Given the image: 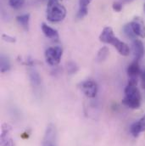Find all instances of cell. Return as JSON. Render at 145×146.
I'll list each match as a JSON object with an SVG mask.
<instances>
[{"label": "cell", "instance_id": "22", "mask_svg": "<svg viewBox=\"0 0 145 146\" xmlns=\"http://www.w3.org/2000/svg\"><path fill=\"white\" fill-rule=\"evenodd\" d=\"M2 37L5 42H15V41H16L15 37L7 35V34H3Z\"/></svg>", "mask_w": 145, "mask_h": 146}, {"label": "cell", "instance_id": "24", "mask_svg": "<svg viewBox=\"0 0 145 146\" xmlns=\"http://www.w3.org/2000/svg\"><path fill=\"white\" fill-rule=\"evenodd\" d=\"M132 1H134V0H122V3H131V2H132Z\"/></svg>", "mask_w": 145, "mask_h": 146}, {"label": "cell", "instance_id": "21", "mask_svg": "<svg viewBox=\"0 0 145 146\" xmlns=\"http://www.w3.org/2000/svg\"><path fill=\"white\" fill-rule=\"evenodd\" d=\"M122 5H123V3L121 2H115L113 3L112 7H113V9L115 12H121V9H122V7H123Z\"/></svg>", "mask_w": 145, "mask_h": 146}, {"label": "cell", "instance_id": "25", "mask_svg": "<svg viewBox=\"0 0 145 146\" xmlns=\"http://www.w3.org/2000/svg\"><path fill=\"white\" fill-rule=\"evenodd\" d=\"M144 10H145V6H144Z\"/></svg>", "mask_w": 145, "mask_h": 146}, {"label": "cell", "instance_id": "20", "mask_svg": "<svg viewBox=\"0 0 145 146\" xmlns=\"http://www.w3.org/2000/svg\"><path fill=\"white\" fill-rule=\"evenodd\" d=\"M78 71V66L75 62H69L67 64V72L69 74H74Z\"/></svg>", "mask_w": 145, "mask_h": 146}, {"label": "cell", "instance_id": "4", "mask_svg": "<svg viewBox=\"0 0 145 146\" xmlns=\"http://www.w3.org/2000/svg\"><path fill=\"white\" fill-rule=\"evenodd\" d=\"M63 54V50L60 46L50 47L45 51V59L48 65L57 66L60 62V59Z\"/></svg>", "mask_w": 145, "mask_h": 146}, {"label": "cell", "instance_id": "8", "mask_svg": "<svg viewBox=\"0 0 145 146\" xmlns=\"http://www.w3.org/2000/svg\"><path fill=\"white\" fill-rule=\"evenodd\" d=\"M130 26L137 36H140L142 38L145 37V26L143 20L140 17H136L131 23Z\"/></svg>", "mask_w": 145, "mask_h": 146}, {"label": "cell", "instance_id": "16", "mask_svg": "<svg viewBox=\"0 0 145 146\" xmlns=\"http://www.w3.org/2000/svg\"><path fill=\"white\" fill-rule=\"evenodd\" d=\"M0 65H1V72L4 73L8 71H9L10 69V61L9 60V58L7 56H5L4 54H2L1 55V60H0Z\"/></svg>", "mask_w": 145, "mask_h": 146}, {"label": "cell", "instance_id": "15", "mask_svg": "<svg viewBox=\"0 0 145 146\" xmlns=\"http://www.w3.org/2000/svg\"><path fill=\"white\" fill-rule=\"evenodd\" d=\"M30 14H25V15H21L16 17V21L19 23L20 26H21V27L25 30V31H28L29 30V22H30Z\"/></svg>", "mask_w": 145, "mask_h": 146}, {"label": "cell", "instance_id": "10", "mask_svg": "<svg viewBox=\"0 0 145 146\" xmlns=\"http://www.w3.org/2000/svg\"><path fill=\"white\" fill-rule=\"evenodd\" d=\"M141 70L139 66V63L137 60H134L129 66L127 67V75L129 76V81L138 82V77L141 75Z\"/></svg>", "mask_w": 145, "mask_h": 146}, {"label": "cell", "instance_id": "2", "mask_svg": "<svg viewBox=\"0 0 145 146\" xmlns=\"http://www.w3.org/2000/svg\"><path fill=\"white\" fill-rule=\"evenodd\" d=\"M141 94L137 85L128 83L125 88V96L122 100L123 105L130 109H138L141 106Z\"/></svg>", "mask_w": 145, "mask_h": 146}, {"label": "cell", "instance_id": "19", "mask_svg": "<svg viewBox=\"0 0 145 146\" xmlns=\"http://www.w3.org/2000/svg\"><path fill=\"white\" fill-rule=\"evenodd\" d=\"M124 33H125L126 36H127V37H129V38H131V39H135L136 36H137L134 34V33H133L131 26H130V23L124 27Z\"/></svg>", "mask_w": 145, "mask_h": 146}, {"label": "cell", "instance_id": "12", "mask_svg": "<svg viewBox=\"0 0 145 146\" xmlns=\"http://www.w3.org/2000/svg\"><path fill=\"white\" fill-rule=\"evenodd\" d=\"M29 77H30V81L33 88H38L41 86L42 78L36 69H33V68L29 69Z\"/></svg>", "mask_w": 145, "mask_h": 146}, {"label": "cell", "instance_id": "23", "mask_svg": "<svg viewBox=\"0 0 145 146\" xmlns=\"http://www.w3.org/2000/svg\"><path fill=\"white\" fill-rule=\"evenodd\" d=\"M141 79H142V86H143V88L145 90V70H144L142 72H141Z\"/></svg>", "mask_w": 145, "mask_h": 146}, {"label": "cell", "instance_id": "1", "mask_svg": "<svg viewBox=\"0 0 145 146\" xmlns=\"http://www.w3.org/2000/svg\"><path fill=\"white\" fill-rule=\"evenodd\" d=\"M99 40L104 43H108L114 46V48H115L121 55L127 56L130 54V48L128 45L115 36L113 29L109 27H105L102 31L99 36Z\"/></svg>", "mask_w": 145, "mask_h": 146}, {"label": "cell", "instance_id": "17", "mask_svg": "<svg viewBox=\"0 0 145 146\" xmlns=\"http://www.w3.org/2000/svg\"><path fill=\"white\" fill-rule=\"evenodd\" d=\"M108 55H109V48L107 47H102L97 54L96 60L98 62H103L107 59Z\"/></svg>", "mask_w": 145, "mask_h": 146}, {"label": "cell", "instance_id": "7", "mask_svg": "<svg viewBox=\"0 0 145 146\" xmlns=\"http://www.w3.org/2000/svg\"><path fill=\"white\" fill-rule=\"evenodd\" d=\"M1 146H15L11 137V127L6 123L1 127Z\"/></svg>", "mask_w": 145, "mask_h": 146}, {"label": "cell", "instance_id": "13", "mask_svg": "<svg viewBox=\"0 0 145 146\" xmlns=\"http://www.w3.org/2000/svg\"><path fill=\"white\" fill-rule=\"evenodd\" d=\"M91 2L92 0H79V9L76 15V17L78 19H82L87 15V6Z\"/></svg>", "mask_w": 145, "mask_h": 146}, {"label": "cell", "instance_id": "9", "mask_svg": "<svg viewBox=\"0 0 145 146\" xmlns=\"http://www.w3.org/2000/svg\"><path fill=\"white\" fill-rule=\"evenodd\" d=\"M145 131V114L143 117H141L138 121L133 122L130 127V133L131 134L137 138L139 134Z\"/></svg>", "mask_w": 145, "mask_h": 146}, {"label": "cell", "instance_id": "6", "mask_svg": "<svg viewBox=\"0 0 145 146\" xmlns=\"http://www.w3.org/2000/svg\"><path fill=\"white\" fill-rule=\"evenodd\" d=\"M81 88L83 94L90 99L95 98L98 93L97 83L93 80H86L81 84Z\"/></svg>", "mask_w": 145, "mask_h": 146}, {"label": "cell", "instance_id": "3", "mask_svg": "<svg viewBox=\"0 0 145 146\" xmlns=\"http://www.w3.org/2000/svg\"><path fill=\"white\" fill-rule=\"evenodd\" d=\"M66 16V9L58 0H49L47 8V19L53 23L62 21Z\"/></svg>", "mask_w": 145, "mask_h": 146}, {"label": "cell", "instance_id": "14", "mask_svg": "<svg viewBox=\"0 0 145 146\" xmlns=\"http://www.w3.org/2000/svg\"><path fill=\"white\" fill-rule=\"evenodd\" d=\"M42 31L43 34L47 36L48 38H50V39H53V40L59 39V33H58V32L55 29L50 27L49 26H48L45 23L42 24Z\"/></svg>", "mask_w": 145, "mask_h": 146}, {"label": "cell", "instance_id": "11", "mask_svg": "<svg viewBox=\"0 0 145 146\" xmlns=\"http://www.w3.org/2000/svg\"><path fill=\"white\" fill-rule=\"evenodd\" d=\"M132 51L134 60L139 61L144 54V48L143 42L138 39H134L132 42Z\"/></svg>", "mask_w": 145, "mask_h": 146}, {"label": "cell", "instance_id": "18", "mask_svg": "<svg viewBox=\"0 0 145 146\" xmlns=\"http://www.w3.org/2000/svg\"><path fill=\"white\" fill-rule=\"evenodd\" d=\"M25 2L26 0H9V4L11 8L15 9H18L24 5Z\"/></svg>", "mask_w": 145, "mask_h": 146}, {"label": "cell", "instance_id": "5", "mask_svg": "<svg viewBox=\"0 0 145 146\" xmlns=\"http://www.w3.org/2000/svg\"><path fill=\"white\" fill-rule=\"evenodd\" d=\"M42 146H57V131L53 123L48 124L46 128L42 140Z\"/></svg>", "mask_w": 145, "mask_h": 146}]
</instances>
